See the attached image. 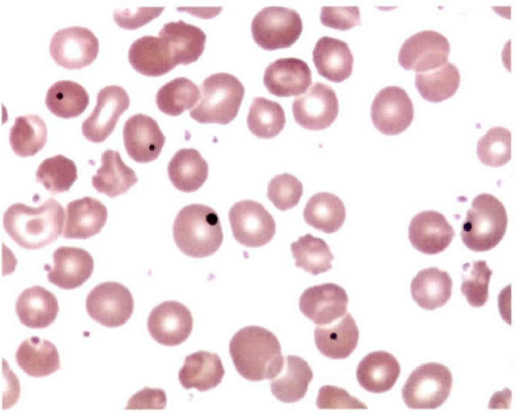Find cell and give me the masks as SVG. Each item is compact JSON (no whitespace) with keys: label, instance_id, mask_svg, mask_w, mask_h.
Listing matches in <instances>:
<instances>
[{"label":"cell","instance_id":"1","mask_svg":"<svg viewBox=\"0 0 517 414\" xmlns=\"http://www.w3.org/2000/svg\"><path fill=\"white\" fill-rule=\"evenodd\" d=\"M229 350L237 371L251 381L271 379L283 362L276 336L261 326H248L237 331L229 342Z\"/></svg>","mask_w":517,"mask_h":414},{"label":"cell","instance_id":"2","mask_svg":"<svg viewBox=\"0 0 517 414\" xmlns=\"http://www.w3.org/2000/svg\"><path fill=\"white\" fill-rule=\"evenodd\" d=\"M64 210L50 198L38 207L23 203L11 205L5 212V231L19 246L28 250L38 249L54 241L61 235Z\"/></svg>","mask_w":517,"mask_h":414},{"label":"cell","instance_id":"3","mask_svg":"<svg viewBox=\"0 0 517 414\" xmlns=\"http://www.w3.org/2000/svg\"><path fill=\"white\" fill-rule=\"evenodd\" d=\"M173 238L185 255L203 258L216 252L223 240L219 216L212 208L201 204L183 207L173 224Z\"/></svg>","mask_w":517,"mask_h":414},{"label":"cell","instance_id":"4","mask_svg":"<svg viewBox=\"0 0 517 414\" xmlns=\"http://www.w3.org/2000/svg\"><path fill=\"white\" fill-rule=\"evenodd\" d=\"M244 94V86L235 76L212 74L202 83L199 99L189 115L201 124H228L237 116Z\"/></svg>","mask_w":517,"mask_h":414},{"label":"cell","instance_id":"5","mask_svg":"<svg viewBox=\"0 0 517 414\" xmlns=\"http://www.w3.org/2000/svg\"><path fill=\"white\" fill-rule=\"evenodd\" d=\"M508 218L502 203L493 195L482 193L472 201L460 233L470 250L484 252L495 247L504 236Z\"/></svg>","mask_w":517,"mask_h":414},{"label":"cell","instance_id":"6","mask_svg":"<svg viewBox=\"0 0 517 414\" xmlns=\"http://www.w3.org/2000/svg\"><path fill=\"white\" fill-rule=\"evenodd\" d=\"M453 384L450 370L436 362L423 364L409 376L402 389L403 400L411 409H435L448 399Z\"/></svg>","mask_w":517,"mask_h":414},{"label":"cell","instance_id":"7","mask_svg":"<svg viewBox=\"0 0 517 414\" xmlns=\"http://www.w3.org/2000/svg\"><path fill=\"white\" fill-rule=\"evenodd\" d=\"M302 30L299 14L292 9L280 6L263 8L251 23L253 40L258 46L269 51L292 46Z\"/></svg>","mask_w":517,"mask_h":414},{"label":"cell","instance_id":"8","mask_svg":"<svg viewBox=\"0 0 517 414\" xmlns=\"http://www.w3.org/2000/svg\"><path fill=\"white\" fill-rule=\"evenodd\" d=\"M134 307L130 290L116 282L107 281L97 285L90 291L86 300L89 316L108 327L125 324L132 315Z\"/></svg>","mask_w":517,"mask_h":414},{"label":"cell","instance_id":"9","mask_svg":"<svg viewBox=\"0 0 517 414\" xmlns=\"http://www.w3.org/2000/svg\"><path fill=\"white\" fill-rule=\"evenodd\" d=\"M228 217L234 238L245 246H263L275 233L273 217L257 201L244 200L236 202L230 208Z\"/></svg>","mask_w":517,"mask_h":414},{"label":"cell","instance_id":"10","mask_svg":"<svg viewBox=\"0 0 517 414\" xmlns=\"http://www.w3.org/2000/svg\"><path fill=\"white\" fill-rule=\"evenodd\" d=\"M99 49L98 38L89 29L71 26L59 30L51 37V56L59 66L69 70H79L90 65Z\"/></svg>","mask_w":517,"mask_h":414},{"label":"cell","instance_id":"11","mask_svg":"<svg viewBox=\"0 0 517 414\" xmlns=\"http://www.w3.org/2000/svg\"><path fill=\"white\" fill-rule=\"evenodd\" d=\"M371 120L375 128L386 135H398L411 125L414 107L406 91L397 86L380 90L371 107Z\"/></svg>","mask_w":517,"mask_h":414},{"label":"cell","instance_id":"12","mask_svg":"<svg viewBox=\"0 0 517 414\" xmlns=\"http://www.w3.org/2000/svg\"><path fill=\"white\" fill-rule=\"evenodd\" d=\"M450 45L447 38L433 30L419 32L407 39L398 53V63L406 70L426 72L448 61Z\"/></svg>","mask_w":517,"mask_h":414},{"label":"cell","instance_id":"13","mask_svg":"<svg viewBox=\"0 0 517 414\" xmlns=\"http://www.w3.org/2000/svg\"><path fill=\"white\" fill-rule=\"evenodd\" d=\"M294 119L309 130H324L336 120L339 103L334 90L328 85L314 83L307 92L295 98L292 106Z\"/></svg>","mask_w":517,"mask_h":414},{"label":"cell","instance_id":"14","mask_svg":"<svg viewBox=\"0 0 517 414\" xmlns=\"http://www.w3.org/2000/svg\"><path fill=\"white\" fill-rule=\"evenodd\" d=\"M129 105V97L122 87L109 85L103 88L97 94L93 111L82 123L83 135L92 142L104 141Z\"/></svg>","mask_w":517,"mask_h":414},{"label":"cell","instance_id":"15","mask_svg":"<svg viewBox=\"0 0 517 414\" xmlns=\"http://www.w3.org/2000/svg\"><path fill=\"white\" fill-rule=\"evenodd\" d=\"M193 318L189 309L176 301L161 303L151 311L148 331L158 343L167 346L179 345L190 336Z\"/></svg>","mask_w":517,"mask_h":414},{"label":"cell","instance_id":"16","mask_svg":"<svg viewBox=\"0 0 517 414\" xmlns=\"http://www.w3.org/2000/svg\"><path fill=\"white\" fill-rule=\"evenodd\" d=\"M348 296L345 290L335 283H326L307 288L300 296L301 312L314 324L331 323L347 311Z\"/></svg>","mask_w":517,"mask_h":414},{"label":"cell","instance_id":"17","mask_svg":"<svg viewBox=\"0 0 517 414\" xmlns=\"http://www.w3.org/2000/svg\"><path fill=\"white\" fill-rule=\"evenodd\" d=\"M123 136L128 155L141 163L156 160L166 140L156 121L142 114H135L125 122Z\"/></svg>","mask_w":517,"mask_h":414},{"label":"cell","instance_id":"18","mask_svg":"<svg viewBox=\"0 0 517 414\" xmlns=\"http://www.w3.org/2000/svg\"><path fill=\"white\" fill-rule=\"evenodd\" d=\"M53 265L46 264L47 279L59 288L73 289L81 286L92 275L94 260L81 248L60 246L53 254Z\"/></svg>","mask_w":517,"mask_h":414},{"label":"cell","instance_id":"19","mask_svg":"<svg viewBox=\"0 0 517 414\" xmlns=\"http://www.w3.org/2000/svg\"><path fill=\"white\" fill-rule=\"evenodd\" d=\"M455 233L441 213L434 210L421 212L411 219L408 238L413 247L424 254H436L450 245Z\"/></svg>","mask_w":517,"mask_h":414},{"label":"cell","instance_id":"20","mask_svg":"<svg viewBox=\"0 0 517 414\" xmlns=\"http://www.w3.org/2000/svg\"><path fill=\"white\" fill-rule=\"evenodd\" d=\"M312 83L308 64L293 57L283 58L266 68L263 84L269 93L279 97L299 95L305 92Z\"/></svg>","mask_w":517,"mask_h":414},{"label":"cell","instance_id":"21","mask_svg":"<svg viewBox=\"0 0 517 414\" xmlns=\"http://www.w3.org/2000/svg\"><path fill=\"white\" fill-rule=\"evenodd\" d=\"M359 332L352 315L347 313L331 323L317 326L314 340L318 350L325 356L345 359L356 349Z\"/></svg>","mask_w":517,"mask_h":414},{"label":"cell","instance_id":"22","mask_svg":"<svg viewBox=\"0 0 517 414\" xmlns=\"http://www.w3.org/2000/svg\"><path fill=\"white\" fill-rule=\"evenodd\" d=\"M132 67L149 77L166 74L177 65L167 42L161 37L145 36L135 40L128 52Z\"/></svg>","mask_w":517,"mask_h":414},{"label":"cell","instance_id":"23","mask_svg":"<svg viewBox=\"0 0 517 414\" xmlns=\"http://www.w3.org/2000/svg\"><path fill=\"white\" fill-rule=\"evenodd\" d=\"M107 216L106 206L97 199L85 197L73 200L66 206V219L62 236L66 239L90 238L100 232Z\"/></svg>","mask_w":517,"mask_h":414},{"label":"cell","instance_id":"24","mask_svg":"<svg viewBox=\"0 0 517 414\" xmlns=\"http://www.w3.org/2000/svg\"><path fill=\"white\" fill-rule=\"evenodd\" d=\"M312 55L318 73L328 80L340 83L352 74L354 58L348 45L342 40L323 36L317 42Z\"/></svg>","mask_w":517,"mask_h":414},{"label":"cell","instance_id":"25","mask_svg":"<svg viewBox=\"0 0 517 414\" xmlns=\"http://www.w3.org/2000/svg\"><path fill=\"white\" fill-rule=\"evenodd\" d=\"M313 377V372L304 359L288 355L284 357L278 373L270 379L271 391L279 401L294 403L304 397Z\"/></svg>","mask_w":517,"mask_h":414},{"label":"cell","instance_id":"26","mask_svg":"<svg viewBox=\"0 0 517 414\" xmlns=\"http://www.w3.org/2000/svg\"><path fill=\"white\" fill-rule=\"evenodd\" d=\"M20 322L31 328L43 329L52 324L59 310L56 296L45 288L36 285L23 291L15 306Z\"/></svg>","mask_w":517,"mask_h":414},{"label":"cell","instance_id":"27","mask_svg":"<svg viewBox=\"0 0 517 414\" xmlns=\"http://www.w3.org/2000/svg\"><path fill=\"white\" fill-rule=\"evenodd\" d=\"M400 372V365L394 356L386 351H376L368 354L359 362L356 377L365 390L381 393L393 387Z\"/></svg>","mask_w":517,"mask_h":414},{"label":"cell","instance_id":"28","mask_svg":"<svg viewBox=\"0 0 517 414\" xmlns=\"http://www.w3.org/2000/svg\"><path fill=\"white\" fill-rule=\"evenodd\" d=\"M221 359L216 353L199 350L186 356L178 373L182 386L201 392L216 387L225 374Z\"/></svg>","mask_w":517,"mask_h":414},{"label":"cell","instance_id":"29","mask_svg":"<svg viewBox=\"0 0 517 414\" xmlns=\"http://www.w3.org/2000/svg\"><path fill=\"white\" fill-rule=\"evenodd\" d=\"M158 35L167 42L177 65H186L196 61L204 50V32L182 20L165 24Z\"/></svg>","mask_w":517,"mask_h":414},{"label":"cell","instance_id":"30","mask_svg":"<svg viewBox=\"0 0 517 414\" xmlns=\"http://www.w3.org/2000/svg\"><path fill=\"white\" fill-rule=\"evenodd\" d=\"M452 284L447 271L429 267L419 271L412 279L411 296L419 307L433 310L443 306L450 299Z\"/></svg>","mask_w":517,"mask_h":414},{"label":"cell","instance_id":"31","mask_svg":"<svg viewBox=\"0 0 517 414\" xmlns=\"http://www.w3.org/2000/svg\"><path fill=\"white\" fill-rule=\"evenodd\" d=\"M208 165L199 152L194 148H183L175 153L169 162V178L178 190L190 193L198 190L208 176Z\"/></svg>","mask_w":517,"mask_h":414},{"label":"cell","instance_id":"32","mask_svg":"<svg viewBox=\"0 0 517 414\" xmlns=\"http://www.w3.org/2000/svg\"><path fill=\"white\" fill-rule=\"evenodd\" d=\"M18 365L33 377L48 376L60 368L57 348L49 341L32 336L24 340L15 353Z\"/></svg>","mask_w":517,"mask_h":414},{"label":"cell","instance_id":"33","mask_svg":"<svg viewBox=\"0 0 517 414\" xmlns=\"http://www.w3.org/2000/svg\"><path fill=\"white\" fill-rule=\"evenodd\" d=\"M135 171L122 160L119 152L106 150L101 156V166L92 178V184L99 193L114 198L126 193L138 182Z\"/></svg>","mask_w":517,"mask_h":414},{"label":"cell","instance_id":"34","mask_svg":"<svg viewBox=\"0 0 517 414\" xmlns=\"http://www.w3.org/2000/svg\"><path fill=\"white\" fill-rule=\"evenodd\" d=\"M346 215L343 201L329 192H319L312 196L303 211L306 223L325 233H334L343 225Z\"/></svg>","mask_w":517,"mask_h":414},{"label":"cell","instance_id":"35","mask_svg":"<svg viewBox=\"0 0 517 414\" xmlns=\"http://www.w3.org/2000/svg\"><path fill=\"white\" fill-rule=\"evenodd\" d=\"M460 83L458 68L449 62L432 70L416 73L415 87L421 96L430 102L449 99L456 93Z\"/></svg>","mask_w":517,"mask_h":414},{"label":"cell","instance_id":"36","mask_svg":"<svg viewBox=\"0 0 517 414\" xmlns=\"http://www.w3.org/2000/svg\"><path fill=\"white\" fill-rule=\"evenodd\" d=\"M45 105L56 116L69 119L80 115L89 103L86 89L79 83L71 80H60L48 89Z\"/></svg>","mask_w":517,"mask_h":414},{"label":"cell","instance_id":"37","mask_svg":"<svg viewBox=\"0 0 517 414\" xmlns=\"http://www.w3.org/2000/svg\"><path fill=\"white\" fill-rule=\"evenodd\" d=\"M9 143L13 152L22 157L32 156L45 146L47 129L44 120L37 115L15 118L9 132Z\"/></svg>","mask_w":517,"mask_h":414},{"label":"cell","instance_id":"38","mask_svg":"<svg viewBox=\"0 0 517 414\" xmlns=\"http://www.w3.org/2000/svg\"><path fill=\"white\" fill-rule=\"evenodd\" d=\"M295 266L316 275L331 269L334 259L328 245L322 239L308 233L291 243Z\"/></svg>","mask_w":517,"mask_h":414},{"label":"cell","instance_id":"39","mask_svg":"<svg viewBox=\"0 0 517 414\" xmlns=\"http://www.w3.org/2000/svg\"><path fill=\"white\" fill-rule=\"evenodd\" d=\"M199 96V89L194 83L185 77H177L159 89L156 102L162 112L171 116H177L193 108Z\"/></svg>","mask_w":517,"mask_h":414},{"label":"cell","instance_id":"40","mask_svg":"<svg viewBox=\"0 0 517 414\" xmlns=\"http://www.w3.org/2000/svg\"><path fill=\"white\" fill-rule=\"evenodd\" d=\"M247 122L253 135L261 139H271L283 129L286 117L280 104L264 97H256L250 107Z\"/></svg>","mask_w":517,"mask_h":414},{"label":"cell","instance_id":"41","mask_svg":"<svg viewBox=\"0 0 517 414\" xmlns=\"http://www.w3.org/2000/svg\"><path fill=\"white\" fill-rule=\"evenodd\" d=\"M36 180L52 194L67 191L77 179L74 162L62 155L43 160L36 173Z\"/></svg>","mask_w":517,"mask_h":414},{"label":"cell","instance_id":"42","mask_svg":"<svg viewBox=\"0 0 517 414\" xmlns=\"http://www.w3.org/2000/svg\"><path fill=\"white\" fill-rule=\"evenodd\" d=\"M477 153L484 164L497 167L506 164L511 158V134L502 127H494L478 141Z\"/></svg>","mask_w":517,"mask_h":414},{"label":"cell","instance_id":"43","mask_svg":"<svg viewBox=\"0 0 517 414\" xmlns=\"http://www.w3.org/2000/svg\"><path fill=\"white\" fill-rule=\"evenodd\" d=\"M461 291L473 307L484 305L489 297L488 287L493 271L485 260L473 261L462 267Z\"/></svg>","mask_w":517,"mask_h":414},{"label":"cell","instance_id":"44","mask_svg":"<svg viewBox=\"0 0 517 414\" xmlns=\"http://www.w3.org/2000/svg\"><path fill=\"white\" fill-rule=\"evenodd\" d=\"M303 192L302 183L295 176L285 173L270 180L267 197L276 208L286 211L298 204Z\"/></svg>","mask_w":517,"mask_h":414},{"label":"cell","instance_id":"45","mask_svg":"<svg viewBox=\"0 0 517 414\" xmlns=\"http://www.w3.org/2000/svg\"><path fill=\"white\" fill-rule=\"evenodd\" d=\"M316 403L319 409H367L344 389L329 385L319 389Z\"/></svg>","mask_w":517,"mask_h":414},{"label":"cell","instance_id":"46","mask_svg":"<svg viewBox=\"0 0 517 414\" xmlns=\"http://www.w3.org/2000/svg\"><path fill=\"white\" fill-rule=\"evenodd\" d=\"M320 19L324 26L341 31L348 30L361 24L357 6H323Z\"/></svg>","mask_w":517,"mask_h":414},{"label":"cell","instance_id":"47","mask_svg":"<svg viewBox=\"0 0 517 414\" xmlns=\"http://www.w3.org/2000/svg\"><path fill=\"white\" fill-rule=\"evenodd\" d=\"M163 7H138L135 12L128 9H116L114 13V20L120 27L134 30L145 25L158 17L164 10Z\"/></svg>","mask_w":517,"mask_h":414},{"label":"cell","instance_id":"48","mask_svg":"<svg viewBox=\"0 0 517 414\" xmlns=\"http://www.w3.org/2000/svg\"><path fill=\"white\" fill-rule=\"evenodd\" d=\"M167 401L164 390L145 387L130 398L125 409L160 410L166 407Z\"/></svg>","mask_w":517,"mask_h":414}]
</instances>
